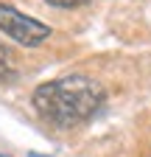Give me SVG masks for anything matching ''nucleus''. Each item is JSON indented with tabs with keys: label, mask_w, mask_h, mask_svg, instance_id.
Listing matches in <instances>:
<instances>
[{
	"label": "nucleus",
	"mask_w": 151,
	"mask_h": 157,
	"mask_svg": "<svg viewBox=\"0 0 151 157\" xmlns=\"http://www.w3.org/2000/svg\"><path fill=\"white\" fill-rule=\"evenodd\" d=\"M0 34L11 36L14 42H20L25 48H34V45H42L45 39L50 36V28L45 23H39V20L25 17L17 9L0 3Z\"/></svg>",
	"instance_id": "f03ea898"
},
{
	"label": "nucleus",
	"mask_w": 151,
	"mask_h": 157,
	"mask_svg": "<svg viewBox=\"0 0 151 157\" xmlns=\"http://www.w3.org/2000/svg\"><path fill=\"white\" fill-rule=\"evenodd\" d=\"M50 6H59V9H76V6H84L90 0H48Z\"/></svg>",
	"instance_id": "20e7f679"
},
{
	"label": "nucleus",
	"mask_w": 151,
	"mask_h": 157,
	"mask_svg": "<svg viewBox=\"0 0 151 157\" xmlns=\"http://www.w3.org/2000/svg\"><path fill=\"white\" fill-rule=\"evenodd\" d=\"M34 109L56 129H70L90 121L104 104V87L90 76H62L45 82L31 95Z\"/></svg>",
	"instance_id": "f257e3e1"
},
{
	"label": "nucleus",
	"mask_w": 151,
	"mask_h": 157,
	"mask_svg": "<svg viewBox=\"0 0 151 157\" xmlns=\"http://www.w3.org/2000/svg\"><path fill=\"white\" fill-rule=\"evenodd\" d=\"M0 157H3V154H0Z\"/></svg>",
	"instance_id": "423d86ee"
},
{
	"label": "nucleus",
	"mask_w": 151,
	"mask_h": 157,
	"mask_svg": "<svg viewBox=\"0 0 151 157\" xmlns=\"http://www.w3.org/2000/svg\"><path fill=\"white\" fill-rule=\"evenodd\" d=\"M14 76V65H11V51L0 48V82H9Z\"/></svg>",
	"instance_id": "7ed1b4c3"
},
{
	"label": "nucleus",
	"mask_w": 151,
	"mask_h": 157,
	"mask_svg": "<svg viewBox=\"0 0 151 157\" xmlns=\"http://www.w3.org/2000/svg\"><path fill=\"white\" fill-rule=\"evenodd\" d=\"M28 157H45V154H36V151H31V154H28Z\"/></svg>",
	"instance_id": "39448f33"
}]
</instances>
